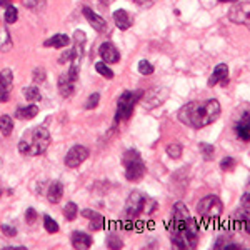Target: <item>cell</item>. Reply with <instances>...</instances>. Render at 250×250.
Instances as JSON below:
<instances>
[{
    "mask_svg": "<svg viewBox=\"0 0 250 250\" xmlns=\"http://www.w3.org/2000/svg\"><path fill=\"white\" fill-rule=\"evenodd\" d=\"M89 159V150L84 145H73L65 155V165L69 169H75L80 163H84Z\"/></svg>",
    "mask_w": 250,
    "mask_h": 250,
    "instance_id": "cell-9",
    "label": "cell"
},
{
    "mask_svg": "<svg viewBox=\"0 0 250 250\" xmlns=\"http://www.w3.org/2000/svg\"><path fill=\"white\" fill-rule=\"evenodd\" d=\"M222 108L217 99L194 100L179 110V120L192 128H204L215 122Z\"/></svg>",
    "mask_w": 250,
    "mask_h": 250,
    "instance_id": "cell-2",
    "label": "cell"
},
{
    "mask_svg": "<svg viewBox=\"0 0 250 250\" xmlns=\"http://www.w3.org/2000/svg\"><path fill=\"white\" fill-rule=\"evenodd\" d=\"M45 80V69H35L34 70V82L35 84H40V82Z\"/></svg>",
    "mask_w": 250,
    "mask_h": 250,
    "instance_id": "cell-38",
    "label": "cell"
},
{
    "mask_svg": "<svg viewBox=\"0 0 250 250\" xmlns=\"http://www.w3.org/2000/svg\"><path fill=\"white\" fill-rule=\"evenodd\" d=\"M167 155L174 160L180 159L182 157V145L180 143H170V145H167Z\"/></svg>",
    "mask_w": 250,
    "mask_h": 250,
    "instance_id": "cell-29",
    "label": "cell"
},
{
    "mask_svg": "<svg viewBox=\"0 0 250 250\" xmlns=\"http://www.w3.org/2000/svg\"><path fill=\"white\" fill-rule=\"evenodd\" d=\"M70 44V38L67 37L65 34H57L54 35L52 38H49V40H45V47H54V49H64V47H67Z\"/></svg>",
    "mask_w": 250,
    "mask_h": 250,
    "instance_id": "cell-21",
    "label": "cell"
},
{
    "mask_svg": "<svg viewBox=\"0 0 250 250\" xmlns=\"http://www.w3.org/2000/svg\"><path fill=\"white\" fill-rule=\"evenodd\" d=\"M148 202H150V198L145 197L143 194L132 192L128 195L127 202H125V214H127L130 218H135L142 212H148Z\"/></svg>",
    "mask_w": 250,
    "mask_h": 250,
    "instance_id": "cell-7",
    "label": "cell"
},
{
    "mask_svg": "<svg viewBox=\"0 0 250 250\" xmlns=\"http://www.w3.org/2000/svg\"><path fill=\"white\" fill-rule=\"evenodd\" d=\"M124 162V167H125V177H127V180L130 182H137L140 180V179H143V175H145V163H143L142 157H140L139 150H127L122 159Z\"/></svg>",
    "mask_w": 250,
    "mask_h": 250,
    "instance_id": "cell-4",
    "label": "cell"
},
{
    "mask_svg": "<svg viewBox=\"0 0 250 250\" xmlns=\"http://www.w3.org/2000/svg\"><path fill=\"white\" fill-rule=\"evenodd\" d=\"M224 249L225 250H237V249H242V247H240V245H237V244H225Z\"/></svg>",
    "mask_w": 250,
    "mask_h": 250,
    "instance_id": "cell-42",
    "label": "cell"
},
{
    "mask_svg": "<svg viewBox=\"0 0 250 250\" xmlns=\"http://www.w3.org/2000/svg\"><path fill=\"white\" fill-rule=\"evenodd\" d=\"M237 167V160L233 159V157H224L220 160V169L224 170V172H232L233 169Z\"/></svg>",
    "mask_w": 250,
    "mask_h": 250,
    "instance_id": "cell-30",
    "label": "cell"
},
{
    "mask_svg": "<svg viewBox=\"0 0 250 250\" xmlns=\"http://www.w3.org/2000/svg\"><path fill=\"white\" fill-rule=\"evenodd\" d=\"M135 3H139V5H143V3H147L148 0H134Z\"/></svg>",
    "mask_w": 250,
    "mask_h": 250,
    "instance_id": "cell-45",
    "label": "cell"
},
{
    "mask_svg": "<svg viewBox=\"0 0 250 250\" xmlns=\"http://www.w3.org/2000/svg\"><path fill=\"white\" fill-rule=\"evenodd\" d=\"M139 72L142 73V75H150V73H154V65H152L148 60H140L139 62Z\"/></svg>",
    "mask_w": 250,
    "mask_h": 250,
    "instance_id": "cell-33",
    "label": "cell"
},
{
    "mask_svg": "<svg viewBox=\"0 0 250 250\" xmlns=\"http://www.w3.org/2000/svg\"><path fill=\"white\" fill-rule=\"evenodd\" d=\"M12 84H14V72L10 69H3L0 72V92H10Z\"/></svg>",
    "mask_w": 250,
    "mask_h": 250,
    "instance_id": "cell-20",
    "label": "cell"
},
{
    "mask_svg": "<svg viewBox=\"0 0 250 250\" xmlns=\"http://www.w3.org/2000/svg\"><path fill=\"white\" fill-rule=\"evenodd\" d=\"M3 18H5L7 23H15V22H17V18H18V10L10 3V5L5 9V17H3Z\"/></svg>",
    "mask_w": 250,
    "mask_h": 250,
    "instance_id": "cell-31",
    "label": "cell"
},
{
    "mask_svg": "<svg viewBox=\"0 0 250 250\" xmlns=\"http://www.w3.org/2000/svg\"><path fill=\"white\" fill-rule=\"evenodd\" d=\"M77 214H79V209H77V205L73 204V202H69V204L64 207V217L67 218V220H70V222L75 220Z\"/></svg>",
    "mask_w": 250,
    "mask_h": 250,
    "instance_id": "cell-28",
    "label": "cell"
},
{
    "mask_svg": "<svg viewBox=\"0 0 250 250\" xmlns=\"http://www.w3.org/2000/svg\"><path fill=\"white\" fill-rule=\"evenodd\" d=\"M170 242L177 249H195L198 242V225L183 202L172 207Z\"/></svg>",
    "mask_w": 250,
    "mask_h": 250,
    "instance_id": "cell-1",
    "label": "cell"
},
{
    "mask_svg": "<svg viewBox=\"0 0 250 250\" xmlns=\"http://www.w3.org/2000/svg\"><path fill=\"white\" fill-rule=\"evenodd\" d=\"M112 17H114L115 25L119 27L120 30H127V29H130V27H132V17L128 15L127 10H124V9L115 10Z\"/></svg>",
    "mask_w": 250,
    "mask_h": 250,
    "instance_id": "cell-16",
    "label": "cell"
},
{
    "mask_svg": "<svg viewBox=\"0 0 250 250\" xmlns=\"http://www.w3.org/2000/svg\"><path fill=\"white\" fill-rule=\"evenodd\" d=\"M12 45H14V42H12L10 32L5 27L0 25V52H9Z\"/></svg>",
    "mask_w": 250,
    "mask_h": 250,
    "instance_id": "cell-22",
    "label": "cell"
},
{
    "mask_svg": "<svg viewBox=\"0 0 250 250\" xmlns=\"http://www.w3.org/2000/svg\"><path fill=\"white\" fill-rule=\"evenodd\" d=\"M218 2H222V3H235V2H239V0H218Z\"/></svg>",
    "mask_w": 250,
    "mask_h": 250,
    "instance_id": "cell-44",
    "label": "cell"
},
{
    "mask_svg": "<svg viewBox=\"0 0 250 250\" xmlns=\"http://www.w3.org/2000/svg\"><path fill=\"white\" fill-rule=\"evenodd\" d=\"M92 245V237L85 232H73L72 233V247L73 249H80V250H85V249H90Z\"/></svg>",
    "mask_w": 250,
    "mask_h": 250,
    "instance_id": "cell-15",
    "label": "cell"
},
{
    "mask_svg": "<svg viewBox=\"0 0 250 250\" xmlns=\"http://www.w3.org/2000/svg\"><path fill=\"white\" fill-rule=\"evenodd\" d=\"M209 87H215L217 84H220L222 87H225V85L229 84V67L227 64H218L215 69H214L212 75H210L209 79Z\"/></svg>",
    "mask_w": 250,
    "mask_h": 250,
    "instance_id": "cell-10",
    "label": "cell"
},
{
    "mask_svg": "<svg viewBox=\"0 0 250 250\" xmlns=\"http://www.w3.org/2000/svg\"><path fill=\"white\" fill-rule=\"evenodd\" d=\"M235 132L240 140L250 142V112H244L235 122Z\"/></svg>",
    "mask_w": 250,
    "mask_h": 250,
    "instance_id": "cell-14",
    "label": "cell"
},
{
    "mask_svg": "<svg viewBox=\"0 0 250 250\" xmlns=\"http://www.w3.org/2000/svg\"><path fill=\"white\" fill-rule=\"evenodd\" d=\"M75 84H77V79H73L69 72L62 73L60 79H58V92L64 99H69L72 97L73 90H75Z\"/></svg>",
    "mask_w": 250,
    "mask_h": 250,
    "instance_id": "cell-11",
    "label": "cell"
},
{
    "mask_svg": "<svg viewBox=\"0 0 250 250\" xmlns=\"http://www.w3.org/2000/svg\"><path fill=\"white\" fill-rule=\"evenodd\" d=\"M82 215L87 217V218H90V229H92V230H100V229H104L105 218H104L102 215H100L99 212H93V210H90V209H85V210H82Z\"/></svg>",
    "mask_w": 250,
    "mask_h": 250,
    "instance_id": "cell-18",
    "label": "cell"
},
{
    "mask_svg": "<svg viewBox=\"0 0 250 250\" xmlns=\"http://www.w3.org/2000/svg\"><path fill=\"white\" fill-rule=\"evenodd\" d=\"M242 204H244V207H249V209H250V180L247 182V185H245V189H244Z\"/></svg>",
    "mask_w": 250,
    "mask_h": 250,
    "instance_id": "cell-37",
    "label": "cell"
},
{
    "mask_svg": "<svg viewBox=\"0 0 250 250\" xmlns=\"http://www.w3.org/2000/svg\"><path fill=\"white\" fill-rule=\"evenodd\" d=\"M38 114V107L37 105H27V107H20L15 112V117L20 120H32L34 117H37Z\"/></svg>",
    "mask_w": 250,
    "mask_h": 250,
    "instance_id": "cell-19",
    "label": "cell"
},
{
    "mask_svg": "<svg viewBox=\"0 0 250 250\" xmlns=\"http://www.w3.org/2000/svg\"><path fill=\"white\" fill-rule=\"evenodd\" d=\"M229 20L250 30V2H235V5L229 10Z\"/></svg>",
    "mask_w": 250,
    "mask_h": 250,
    "instance_id": "cell-8",
    "label": "cell"
},
{
    "mask_svg": "<svg viewBox=\"0 0 250 250\" xmlns=\"http://www.w3.org/2000/svg\"><path fill=\"white\" fill-rule=\"evenodd\" d=\"M62 195H64V185L60 182H52L47 189V198H49L50 204H58L62 200Z\"/></svg>",
    "mask_w": 250,
    "mask_h": 250,
    "instance_id": "cell-17",
    "label": "cell"
},
{
    "mask_svg": "<svg viewBox=\"0 0 250 250\" xmlns=\"http://www.w3.org/2000/svg\"><path fill=\"white\" fill-rule=\"evenodd\" d=\"M23 5L29 7V9L32 10H40L45 7V0H22Z\"/></svg>",
    "mask_w": 250,
    "mask_h": 250,
    "instance_id": "cell-34",
    "label": "cell"
},
{
    "mask_svg": "<svg viewBox=\"0 0 250 250\" xmlns=\"http://www.w3.org/2000/svg\"><path fill=\"white\" fill-rule=\"evenodd\" d=\"M0 132H2L5 137L12 135V132H14V120H12L10 115H2L0 117Z\"/></svg>",
    "mask_w": 250,
    "mask_h": 250,
    "instance_id": "cell-23",
    "label": "cell"
},
{
    "mask_svg": "<svg viewBox=\"0 0 250 250\" xmlns=\"http://www.w3.org/2000/svg\"><path fill=\"white\" fill-rule=\"evenodd\" d=\"M25 220L29 222V224H34L35 220H37V212H35V209H27V214H25Z\"/></svg>",
    "mask_w": 250,
    "mask_h": 250,
    "instance_id": "cell-40",
    "label": "cell"
},
{
    "mask_svg": "<svg viewBox=\"0 0 250 250\" xmlns=\"http://www.w3.org/2000/svg\"><path fill=\"white\" fill-rule=\"evenodd\" d=\"M107 247L108 249H122L124 247V242L115 235H108L107 237Z\"/></svg>",
    "mask_w": 250,
    "mask_h": 250,
    "instance_id": "cell-35",
    "label": "cell"
},
{
    "mask_svg": "<svg viewBox=\"0 0 250 250\" xmlns=\"http://www.w3.org/2000/svg\"><path fill=\"white\" fill-rule=\"evenodd\" d=\"M197 212L204 218H217L224 212V204L217 195H207V197L200 198V202L197 204Z\"/></svg>",
    "mask_w": 250,
    "mask_h": 250,
    "instance_id": "cell-6",
    "label": "cell"
},
{
    "mask_svg": "<svg viewBox=\"0 0 250 250\" xmlns=\"http://www.w3.org/2000/svg\"><path fill=\"white\" fill-rule=\"evenodd\" d=\"M142 97V92H124L122 95L119 97V102H117V114H115V122L119 120H127L130 119V115L134 114V108L137 102Z\"/></svg>",
    "mask_w": 250,
    "mask_h": 250,
    "instance_id": "cell-5",
    "label": "cell"
},
{
    "mask_svg": "<svg viewBox=\"0 0 250 250\" xmlns=\"http://www.w3.org/2000/svg\"><path fill=\"white\" fill-rule=\"evenodd\" d=\"M237 220L242 222V227L245 229V232L250 233V209L249 207H244L242 210L237 212Z\"/></svg>",
    "mask_w": 250,
    "mask_h": 250,
    "instance_id": "cell-24",
    "label": "cell"
},
{
    "mask_svg": "<svg viewBox=\"0 0 250 250\" xmlns=\"http://www.w3.org/2000/svg\"><path fill=\"white\" fill-rule=\"evenodd\" d=\"M95 70L100 73V75L105 77V79H108V80H112L115 77L114 75V70L108 67V65L105 64V62H97V64H95Z\"/></svg>",
    "mask_w": 250,
    "mask_h": 250,
    "instance_id": "cell-26",
    "label": "cell"
},
{
    "mask_svg": "<svg viewBox=\"0 0 250 250\" xmlns=\"http://www.w3.org/2000/svg\"><path fill=\"white\" fill-rule=\"evenodd\" d=\"M50 145V134L45 127H34L29 132H25L22 140L18 142V150L23 155L38 157L49 148Z\"/></svg>",
    "mask_w": 250,
    "mask_h": 250,
    "instance_id": "cell-3",
    "label": "cell"
},
{
    "mask_svg": "<svg viewBox=\"0 0 250 250\" xmlns=\"http://www.w3.org/2000/svg\"><path fill=\"white\" fill-rule=\"evenodd\" d=\"M99 102H100V95L99 93H92L90 97H89L87 99V104H85V108H87V110H92V108H95L97 105H99Z\"/></svg>",
    "mask_w": 250,
    "mask_h": 250,
    "instance_id": "cell-36",
    "label": "cell"
},
{
    "mask_svg": "<svg viewBox=\"0 0 250 250\" xmlns=\"http://www.w3.org/2000/svg\"><path fill=\"white\" fill-rule=\"evenodd\" d=\"M0 229H2L3 235H7V237H15V235H17V229L10 227V225H7V224H2V225H0Z\"/></svg>",
    "mask_w": 250,
    "mask_h": 250,
    "instance_id": "cell-39",
    "label": "cell"
},
{
    "mask_svg": "<svg viewBox=\"0 0 250 250\" xmlns=\"http://www.w3.org/2000/svg\"><path fill=\"white\" fill-rule=\"evenodd\" d=\"M198 150L202 152L205 160H212L214 159V154H215V147L212 143H205V142H200L198 143Z\"/></svg>",
    "mask_w": 250,
    "mask_h": 250,
    "instance_id": "cell-27",
    "label": "cell"
},
{
    "mask_svg": "<svg viewBox=\"0 0 250 250\" xmlns=\"http://www.w3.org/2000/svg\"><path fill=\"white\" fill-rule=\"evenodd\" d=\"M44 227L49 233H57L58 232V224L49 215H44Z\"/></svg>",
    "mask_w": 250,
    "mask_h": 250,
    "instance_id": "cell-32",
    "label": "cell"
},
{
    "mask_svg": "<svg viewBox=\"0 0 250 250\" xmlns=\"http://www.w3.org/2000/svg\"><path fill=\"white\" fill-rule=\"evenodd\" d=\"M100 2H102V3H110L112 0H100Z\"/></svg>",
    "mask_w": 250,
    "mask_h": 250,
    "instance_id": "cell-46",
    "label": "cell"
},
{
    "mask_svg": "<svg viewBox=\"0 0 250 250\" xmlns=\"http://www.w3.org/2000/svg\"><path fill=\"white\" fill-rule=\"evenodd\" d=\"M9 99H10V92H0V104L9 102Z\"/></svg>",
    "mask_w": 250,
    "mask_h": 250,
    "instance_id": "cell-41",
    "label": "cell"
},
{
    "mask_svg": "<svg viewBox=\"0 0 250 250\" xmlns=\"http://www.w3.org/2000/svg\"><path fill=\"white\" fill-rule=\"evenodd\" d=\"M99 54L105 64H117L120 60V52L112 42H104L99 49Z\"/></svg>",
    "mask_w": 250,
    "mask_h": 250,
    "instance_id": "cell-12",
    "label": "cell"
},
{
    "mask_svg": "<svg viewBox=\"0 0 250 250\" xmlns=\"http://www.w3.org/2000/svg\"><path fill=\"white\" fill-rule=\"evenodd\" d=\"M82 12H84V15H85V18H87V22L90 23V27L95 32H105L107 30V22H105V18L100 17L99 14H95L92 9H89V7H84L82 9Z\"/></svg>",
    "mask_w": 250,
    "mask_h": 250,
    "instance_id": "cell-13",
    "label": "cell"
},
{
    "mask_svg": "<svg viewBox=\"0 0 250 250\" xmlns=\"http://www.w3.org/2000/svg\"><path fill=\"white\" fill-rule=\"evenodd\" d=\"M23 95H25V99L29 100V102H38V100L42 99L40 89H38L37 85H30V87H25V89H23Z\"/></svg>",
    "mask_w": 250,
    "mask_h": 250,
    "instance_id": "cell-25",
    "label": "cell"
},
{
    "mask_svg": "<svg viewBox=\"0 0 250 250\" xmlns=\"http://www.w3.org/2000/svg\"><path fill=\"white\" fill-rule=\"evenodd\" d=\"M10 5V0H0V7H3V9H7V7Z\"/></svg>",
    "mask_w": 250,
    "mask_h": 250,
    "instance_id": "cell-43",
    "label": "cell"
}]
</instances>
